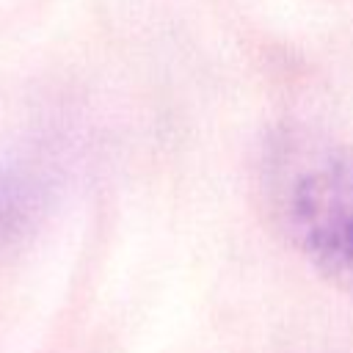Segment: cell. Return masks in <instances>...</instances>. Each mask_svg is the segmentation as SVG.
Returning a JSON list of instances; mask_svg holds the SVG:
<instances>
[{
  "instance_id": "cell-1",
  "label": "cell",
  "mask_w": 353,
  "mask_h": 353,
  "mask_svg": "<svg viewBox=\"0 0 353 353\" xmlns=\"http://www.w3.org/2000/svg\"><path fill=\"white\" fill-rule=\"evenodd\" d=\"M259 193L281 240L353 298V146L279 130L262 149Z\"/></svg>"
},
{
  "instance_id": "cell-2",
  "label": "cell",
  "mask_w": 353,
  "mask_h": 353,
  "mask_svg": "<svg viewBox=\"0 0 353 353\" xmlns=\"http://www.w3.org/2000/svg\"><path fill=\"white\" fill-rule=\"evenodd\" d=\"M28 212V193L25 185L17 179L0 176V240H6Z\"/></svg>"
}]
</instances>
